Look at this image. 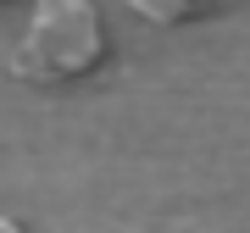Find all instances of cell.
I'll list each match as a JSON object with an SVG mask.
<instances>
[{
  "mask_svg": "<svg viewBox=\"0 0 250 233\" xmlns=\"http://www.w3.org/2000/svg\"><path fill=\"white\" fill-rule=\"evenodd\" d=\"M0 233H28V228L17 222V216H6V211H0Z\"/></svg>",
  "mask_w": 250,
  "mask_h": 233,
  "instance_id": "3",
  "label": "cell"
},
{
  "mask_svg": "<svg viewBox=\"0 0 250 233\" xmlns=\"http://www.w3.org/2000/svg\"><path fill=\"white\" fill-rule=\"evenodd\" d=\"M106 17L95 0H39L11 50V67L28 83H72L106 61Z\"/></svg>",
  "mask_w": 250,
  "mask_h": 233,
  "instance_id": "1",
  "label": "cell"
},
{
  "mask_svg": "<svg viewBox=\"0 0 250 233\" xmlns=\"http://www.w3.org/2000/svg\"><path fill=\"white\" fill-rule=\"evenodd\" d=\"M134 11L139 17H150V22H184V17H195V0H178V6H161V0H134Z\"/></svg>",
  "mask_w": 250,
  "mask_h": 233,
  "instance_id": "2",
  "label": "cell"
}]
</instances>
